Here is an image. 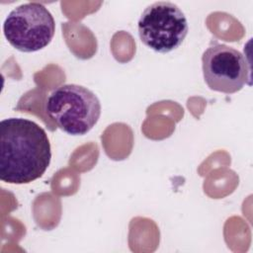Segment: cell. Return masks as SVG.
<instances>
[{"mask_svg": "<svg viewBox=\"0 0 253 253\" xmlns=\"http://www.w3.org/2000/svg\"><path fill=\"white\" fill-rule=\"evenodd\" d=\"M51 147L45 130L23 118L0 123V179L8 184H29L46 171Z\"/></svg>", "mask_w": 253, "mask_h": 253, "instance_id": "cell-1", "label": "cell"}, {"mask_svg": "<svg viewBox=\"0 0 253 253\" xmlns=\"http://www.w3.org/2000/svg\"><path fill=\"white\" fill-rule=\"evenodd\" d=\"M45 112L64 132L84 135L99 121L101 103L88 88L64 84L50 93L45 103Z\"/></svg>", "mask_w": 253, "mask_h": 253, "instance_id": "cell-2", "label": "cell"}, {"mask_svg": "<svg viewBox=\"0 0 253 253\" xmlns=\"http://www.w3.org/2000/svg\"><path fill=\"white\" fill-rule=\"evenodd\" d=\"M55 33V22L40 2H28L14 8L3 23L8 42L22 52H35L47 46Z\"/></svg>", "mask_w": 253, "mask_h": 253, "instance_id": "cell-3", "label": "cell"}, {"mask_svg": "<svg viewBox=\"0 0 253 253\" xmlns=\"http://www.w3.org/2000/svg\"><path fill=\"white\" fill-rule=\"evenodd\" d=\"M141 42L160 53L170 52L184 42L188 21L183 11L169 1H157L147 6L137 22Z\"/></svg>", "mask_w": 253, "mask_h": 253, "instance_id": "cell-4", "label": "cell"}, {"mask_svg": "<svg viewBox=\"0 0 253 253\" xmlns=\"http://www.w3.org/2000/svg\"><path fill=\"white\" fill-rule=\"evenodd\" d=\"M202 66L205 82L213 91L233 94L250 79L244 55L223 43L211 42L203 53Z\"/></svg>", "mask_w": 253, "mask_h": 253, "instance_id": "cell-5", "label": "cell"}]
</instances>
